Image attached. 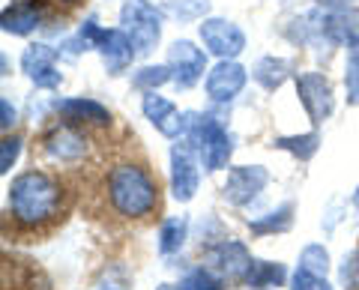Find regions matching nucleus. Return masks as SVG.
Segmentation results:
<instances>
[{"label": "nucleus", "instance_id": "1", "mask_svg": "<svg viewBox=\"0 0 359 290\" xmlns=\"http://www.w3.org/2000/svg\"><path fill=\"white\" fill-rule=\"evenodd\" d=\"M78 188L69 174L27 168L6 186L4 233L13 242H39L57 233L72 216Z\"/></svg>", "mask_w": 359, "mask_h": 290}, {"label": "nucleus", "instance_id": "2", "mask_svg": "<svg viewBox=\"0 0 359 290\" xmlns=\"http://www.w3.org/2000/svg\"><path fill=\"white\" fill-rule=\"evenodd\" d=\"M162 180L138 147H120L93 186V213L111 225H153L162 216Z\"/></svg>", "mask_w": 359, "mask_h": 290}, {"label": "nucleus", "instance_id": "3", "mask_svg": "<svg viewBox=\"0 0 359 290\" xmlns=\"http://www.w3.org/2000/svg\"><path fill=\"white\" fill-rule=\"evenodd\" d=\"M93 138H96V132L60 117L51 126L42 129V135L33 144V153L48 165H54L57 171L75 168V165L90 162V156H93Z\"/></svg>", "mask_w": 359, "mask_h": 290}, {"label": "nucleus", "instance_id": "4", "mask_svg": "<svg viewBox=\"0 0 359 290\" xmlns=\"http://www.w3.org/2000/svg\"><path fill=\"white\" fill-rule=\"evenodd\" d=\"M183 138L195 144L201 162H204V168L210 174L224 171L231 165L233 135L216 114H210V111H204V114H198V111H186V135Z\"/></svg>", "mask_w": 359, "mask_h": 290}, {"label": "nucleus", "instance_id": "5", "mask_svg": "<svg viewBox=\"0 0 359 290\" xmlns=\"http://www.w3.org/2000/svg\"><path fill=\"white\" fill-rule=\"evenodd\" d=\"M78 36L84 39V46L90 51H96L99 57H102V66H105V72L111 78L129 72L132 60L138 57V54H135L132 39L126 36V30H123V27H102L93 15H90L84 25L78 27Z\"/></svg>", "mask_w": 359, "mask_h": 290}, {"label": "nucleus", "instance_id": "6", "mask_svg": "<svg viewBox=\"0 0 359 290\" xmlns=\"http://www.w3.org/2000/svg\"><path fill=\"white\" fill-rule=\"evenodd\" d=\"M165 18L168 15L162 13V6L150 4V0H123L120 27L126 30V36L132 39L138 57H150V54L159 48Z\"/></svg>", "mask_w": 359, "mask_h": 290}, {"label": "nucleus", "instance_id": "7", "mask_svg": "<svg viewBox=\"0 0 359 290\" xmlns=\"http://www.w3.org/2000/svg\"><path fill=\"white\" fill-rule=\"evenodd\" d=\"M201 156L192 141L180 138L171 147V195L180 204H192L198 188H201Z\"/></svg>", "mask_w": 359, "mask_h": 290}, {"label": "nucleus", "instance_id": "8", "mask_svg": "<svg viewBox=\"0 0 359 290\" xmlns=\"http://www.w3.org/2000/svg\"><path fill=\"white\" fill-rule=\"evenodd\" d=\"M198 36H201V46L207 48V54H212L216 60H237L245 51V46H249L245 30L237 25V21H228V18H219V15H210V18L201 21Z\"/></svg>", "mask_w": 359, "mask_h": 290}, {"label": "nucleus", "instance_id": "9", "mask_svg": "<svg viewBox=\"0 0 359 290\" xmlns=\"http://www.w3.org/2000/svg\"><path fill=\"white\" fill-rule=\"evenodd\" d=\"M302 111L309 114L311 126H323L335 114V90L327 72H299L294 78Z\"/></svg>", "mask_w": 359, "mask_h": 290}, {"label": "nucleus", "instance_id": "10", "mask_svg": "<svg viewBox=\"0 0 359 290\" xmlns=\"http://www.w3.org/2000/svg\"><path fill=\"white\" fill-rule=\"evenodd\" d=\"M201 258H204V266H210L212 272H219L224 282H237L243 284L245 272H249L252 266V251L249 245L240 242V240H219V242H210L204 251H201Z\"/></svg>", "mask_w": 359, "mask_h": 290}, {"label": "nucleus", "instance_id": "11", "mask_svg": "<svg viewBox=\"0 0 359 290\" xmlns=\"http://www.w3.org/2000/svg\"><path fill=\"white\" fill-rule=\"evenodd\" d=\"M168 69L174 75L177 90H192L207 72V48H198L192 39H174L168 46Z\"/></svg>", "mask_w": 359, "mask_h": 290}, {"label": "nucleus", "instance_id": "12", "mask_svg": "<svg viewBox=\"0 0 359 290\" xmlns=\"http://www.w3.org/2000/svg\"><path fill=\"white\" fill-rule=\"evenodd\" d=\"M60 48H51L48 42H30L21 54V72L27 75V81L36 90H57L63 84V72H60Z\"/></svg>", "mask_w": 359, "mask_h": 290}, {"label": "nucleus", "instance_id": "13", "mask_svg": "<svg viewBox=\"0 0 359 290\" xmlns=\"http://www.w3.org/2000/svg\"><path fill=\"white\" fill-rule=\"evenodd\" d=\"M269 171L264 165H233L222 183V198L231 207H249L252 200L266 188Z\"/></svg>", "mask_w": 359, "mask_h": 290}, {"label": "nucleus", "instance_id": "14", "mask_svg": "<svg viewBox=\"0 0 359 290\" xmlns=\"http://www.w3.org/2000/svg\"><path fill=\"white\" fill-rule=\"evenodd\" d=\"M48 21H54V13L45 0H13L9 6H4L0 27L9 36H30V33L42 30Z\"/></svg>", "mask_w": 359, "mask_h": 290}, {"label": "nucleus", "instance_id": "15", "mask_svg": "<svg viewBox=\"0 0 359 290\" xmlns=\"http://www.w3.org/2000/svg\"><path fill=\"white\" fill-rule=\"evenodd\" d=\"M249 81V69L240 60H219L204 78V90L212 105H231Z\"/></svg>", "mask_w": 359, "mask_h": 290}, {"label": "nucleus", "instance_id": "16", "mask_svg": "<svg viewBox=\"0 0 359 290\" xmlns=\"http://www.w3.org/2000/svg\"><path fill=\"white\" fill-rule=\"evenodd\" d=\"M141 114L150 120V126L168 141H180L186 135V114H180V108L162 93H144L141 96Z\"/></svg>", "mask_w": 359, "mask_h": 290}, {"label": "nucleus", "instance_id": "17", "mask_svg": "<svg viewBox=\"0 0 359 290\" xmlns=\"http://www.w3.org/2000/svg\"><path fill=\"white\" fill-rule=\"evenodd\" d=\"M54 111H57V117L69 120V123H78V126H84L90 132H108L114 126V117H111V111L96 102V99L90 96H72V99H57L54 102Z\"/></svg>", "mask_w": 359, "mask_h": 290}, {"label": "nucleus", "instance_id": "18", "mask_svg": "<svg viewBox=\"0 0 359 290\" xmlns=\"http://www.w3.org/2000/svg\"><path fill=\"white\" fill-rule=\"evenodd\" d=\"M252 78L264 87L266 93H276V90H282L290 78H294V63H290L287 57L266 54V57H261L252 66Z\"/></svg>", "mask_w": 359, "mask_h": 290}, {"label": "nucleus", "instance_id": "19", "mask_svg": "<svg viewBox=\"0 0 359 290\" xmlns=\"http://www.w3.org/2000/svg\"><path fill=\"white\" fill-rule=\"evenodd\" d=\"M294 213H297V204L294 200H285L282 207L269 209V213L257 216L249 221V230L252 237H273V233H287L294 228Z\"/></svg>", "mask_w": 359, "mask_h": 290}, {"label": "nucleus", "instance_id": "20", "mask_svg": "<svg viewBox=\"0 0 359 290\" xmlns=\"http://www.w3.org/2000/svg\"><path fill=\"white\" fill-rule=\"evenodd\" d=\"M4 270L13 272V282L4 275V290H51L48 278L39 272V266L33 261H13L9 263V258H6Z\"/></svg>", "mask_w": 359, "mask_h": 290}, {"label": "nucleus", "instance_id": "21", "mask_svg": "<svg viewBox=\"0 0 359 290\" xmlns=\"http://www.w3.org/2000/svg\"><path fill=\"white\" fill-rule=\"evenodd\" d=\"M285 282H287L285 263L252 261L249 272H245V278H243V287H249V290H269V287H285Z\"/></svg>", "mask_w": 359, "mask_h": 290}, {"label": "nucleus", "instance_id": "22", "mask_svg": "<svg viewBox=\"0 0 359 290\" xmlns=\"http://www.w3.org/2000/svg\"><path fill=\"white\" fill-rule=\"evenodd\" d=\"M273 147L282 150V153H290L297 162L306 165V162L314 159V153L320 150V132H306V135H282V138L273 141Z\"/></svg>", "mask_w": 359, "mask_h": 290}, {"label": "nucleus", "instance_id": "23", "mask_svg": "<svg viewBox=\"0 0 359 290\" xmlns=\"http://www.w3.org/2000/svg\"><path fill=\"white\" fill-rule=\"evenodd\" d=\"M186 240H189V219L186 216L165 219L162 228H159V254L162 258H171V254H177L183 249Z\"/></svg>", "mask_w": 359, "mask_h": 290}, {"label": "nucleus", "instance_id": "24", "mask_svg": "<svg viewBox=\"0 0 359 290\" xmlns=\"http://www.w3.org/2000/svg\"><path fill=\"white\" fill-rule=\"evenodd\" d=\"M162 13L174 21H183V25L204 21L212 13V0H168V4H162Z\"/></svg>", "mask_w": 359, "mask_h": 290}, {"label": "nucleus", "instance_id": "25", "mask_svg": "<svg viewBox=\"0 0 359 290\" xmlns=\"http://www.w3.org/2000/svg\"><path fill=\"white\" fill-rule=\"evenodd\" d=\"M174 81V75L171 69H168V63H147V66H141L138 72L132 75V87L135 90H141V93H150V90H159V87L165 84H171Z\"/></svg>", "mask_w": 359, "mask_h": 290}, {"label": "nucleus", "instance_id": "26", "mask_svg": "<svg viewBox=\"0 0 359 290\" xmlns=\"http://www.w3.org/2000/svg\"><path fill=\"white\" fill-rule=\"evenodd\" d=\"M129 287H132V272L126 263H105L93 278V284H90V290H129Z\"/></svg>", "mask_w": 359, "mask_h": 290}, {"label": "nucleus", "instance_id": "27", "mask_svg": "<svg viewBox=\"0 0 359 290\" xmlns=\"http://www.w3.org/2000/svg\"><path fill=\"white\" fill-rule=\"evenodd\" d=\"M224 278L219 272H212L210 266H195V270H189L183 278L177 282V290H224Z\"/></svg>", "mask_w": 359, "mask_h": 290}, {"label": "nucleus", "instance_id": "28", "mask_svg": "<svg viewBox=\"0 0 359 290\" xmlns=\"http://www.w3.org/2000/svg\"><path fill=\"white\" fill-rule=\"evenodd\" d=\"M344 99L351 108H359V39L347 46V60H344Z\"/></svg>", "mask_w": 359, "mask_h": 290}, {"label": "nucleus", "instance_id": "29", "mask_svg": "<svg viewBox=\"0 0 359 290\" xmlns=\"http://www.w3.org/2000/svg\"><path fill=\"white\" fill-rule=\"evenodd\" d=\"M297 266H302V270H309L314 275H327L330 272V251L323 249L320 242H311V245H306V249L299 251V263Z\"/></svg>", "mask_w": 359, "mask_h": 290}, {"label": "nucleus", "instance_id": "30", "mask_svg": "<svg viewBox=\"0 0 359 290\" xmlns=\"http://www.w3.org/2000/svg\"><path fill=\"white\" fill-rule=\"evenodd\" d=\"M339 287L359 290V245H353L339 263Z\"/></svg>", "mask_w": 359, "mask_h": 290}, {"label": "nucleus", "instance_id": "31", "mask_svg": "<svg viewBox=\"0 0 359 290\" xmlns=\"http://www.w3.org/2000/svg\"><path fill=\"white\" fill-rule=\"evenodd\" d=\"M21 135L18 132H9V135H4V141H0V174H9L15 168V162H18V156H21Z\"/></svg>", "mask_w": 359, "mask_h": 290}, {"label": "nucleus", "instance_id": "32", "mask_svg": "<svg viewBox=\"0 0 359 290\" xmlns=\"http://www.w3.org/2000/svg\"><path fill=\"white\" fill-rule=\"evenodd\" d=\"M290 290H332L327 275H314L309 270H302V266H297V272L290 275Z\"/></svg>", "mask_w": 359, "mask_h": 290}, {"label": "nucleus", "instance_id": "33", "mask_svg": "<svg viewBox=\"0 0 359 290\" xmlns=\"http://www.w3.org/2000/svg\"><path fill=\"white\" fill-rule=\"evenodd\" d=\"M18 126V108L9 102V96L0 99V129H4V135H9Z\"/></svg>", "mask_w": 359, "mask_h": 290}, {"label": "nucleus", "instance_id": "34", "mask_svg": "<svg viewBox=\"0 0 359 290\" xmlns=\"http://www.w3.org/2000/svg\"><path fill=\"white\" fill-rule=\"evenodd\" d=\"M45 4H48V6H51V13H54V15H57V13H60V9H63V13H69V9H75V6H81V4H84V0H45Z\"/></svg>", "mask_w": 359, "mask_h": 290}, {"label": "nucleus", "instance_id": "35", "mask_svg": "<svg viewBox=\"0 0 359 290\" xmlns=\"http://www.w3.org/2000/svg\"><path fill=\"white\" fill-rule=\"evenodd\" d=\"M353 0H318V6L320 9H344V6H351Z\"/></svg>", "mask_w": 359, "mask_h": 290}, {"label": "nucleus", "instance_id": "36", "mask_svg": "<svg viewBox=\"0 0 359 290\" xmlns=\"http://www.w3.org/2000/svg\"><path fill=\"white\" fill-rule=\"evenodd\" d=\"M351 204L359 209V183H356V188H353V198H351Z\"/></svg>", "mask_w": 359, "mask_h": 290}]
</instances>
